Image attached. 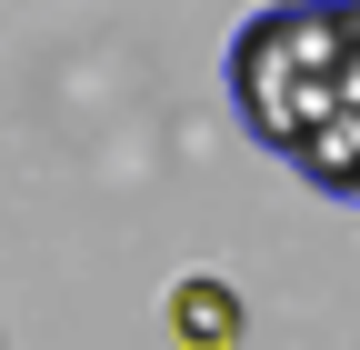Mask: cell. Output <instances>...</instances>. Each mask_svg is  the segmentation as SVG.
<instances>
[{
    "label": "cell",
    "instance_id": "cell-4",
    "mask_svg": "<svg viewBox=\"0 0 360 350\" xmlns=\"http://www.w3.org/2000/svg\"><path fill=\"white\" fill-rule=\"evenodd\" d=\"M340 11H350V51H360V0H340Z\"/></svg>",
    "mask_w": 360,
    "mask_h": 350
},
{
    "label": "cell",
    "instance_id": "cell-2",
    "mask_svg": "<svg viewBox=\"0 0 360 350\" xmlns=\"http://www.w3.org/2000/svg\"><path fill=\"white\" fill-rule=\"evenodd\" d=\"M290 170H300L310 190H330V200H360V51H350V91H340V110L290 150Z\"/></svg>",
    "mask_w": 360,
    "mask_h": 350
},
{
    "label": "cell",
    "instance_id": "cell-1",
    "mask_svg": "<svg viewBox=\"0 0 360 350\" xmlns=\"http://www.w3.org/2000/svg\"><path fill=\"white\" fill-rule=\"evenodd\" d=\"M340 91H350V11L340 0H270L231 30V101L270 160H290L340 110Z\"/></svg>",
    "mask_w": 360,
    "mask_h": 350
},
{
    "label": "cell",
    "instance_id": "cell-3",
    "mask_svg": "<svg viewBox=\"0 0 360 350\" xmlns=\"http://www.w3.org/2000/svg\"><path fill=\"white\" fill-rule=\"evenodd\" d=\"M170 330L180 340H240V300L220 290V280H180L170 290Z\"/></svg>",
    "mask_w": 360,
    "mask_h": 350
}]
</instances>
